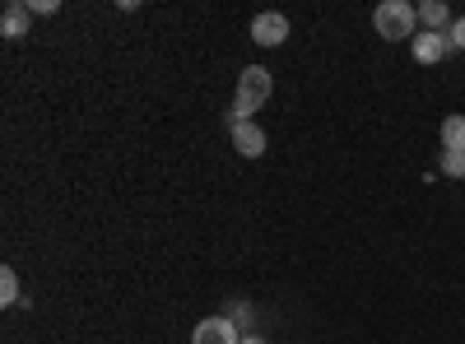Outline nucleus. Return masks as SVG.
Listing matches in <instances>:
<instances>
[{
	"instance_id": "f257e3e1",
	"label": "nucleus",
	"mask_w": 465,
	"mask_h": 344,
	"mask_svg": "<svg viewBox=\"0 0 465 344\" xmlns=\"http://www.w3.org/2000/svg\"><path fill=\"white\" fill-rule=\"evenodd\" d=\"M275 93V80H270V70L265 65H247L238 74V103H232L228 112V126H238V122H252V112Z\"/></svg>"
},
{
	"instance_id": "f03ea898",
	"label": "nucleus",
	"mask_w": 465,
	"mask_h": 344,
	"mask_svg": "<svg viewBox=\"0 0 465 344\" xmlns=\"http://www.w3.org/2000/svg\"><path fill=\"white\" fill-rule=\"evenodd\" d=\"M372 28L381 37H391V43H401V37H410V43H414L419 5H410V0H381V5L372 10Z\"/></svg>"
},
{
	"instance_id": "7ed1b4c3",
	"label": "nucleus",
	"mask_w": 465,
	"mask_h": 344,
	"mask_svg": "<svg viewBox=\"0 0 465 344\" xmlns=\"http://www.w3.org/2000/svg\"><path fill=\"white\" fill-rule=\"evenodd\" d=\"M289 37V15H280V10H261L256 19H252V43H261V47H280Z\"/></svg>"
},
{
	"instance_id": "20e7f679",
	"label": "nucleus",
	"mask_w": 465,
	"mask_h": 344,
	"mask_svg": "<svg viewBox=\"0 0 465 344\" xmlns=\"http://www.w3.org/2000/svg\"><path fill=\"white\" fill-rule=\"evenodd\" d=\"M451 52H456V47H451L447 33H429V28L414 33V61H419V65H438V61H447Z\"/></svg>"
},
{
	"instance_id": "39448f33",
	"label": "nucleus",
	"mask_w": 465,
	"mask_h": 344,
	"mask_svg": "<svg viewBox=\"0 0 465 344\" xmlns=\"http://www.w3.org/2000/svg\"><path fill=\"white\" fill-rule=\"evenodd\" d=\"M191 344H242V330L232 326L228 317H205L196 326V339H191Z\"/></svg>"
},
{
	"instance_id": "423d86ee",
	"label": "nucleus",
	"mask_w": 465,
	"mask_h": 344,
	"mask_svg": "<svg viewBox=\"0 0 465 344\" xmlns=\"http://www.w3.org/2000/svg\"><path fill=\"white\" fill-rule=\"evenodd\" d=\"M232 149H238L242 159H261L265 154V131L256 122H238L232 126Z\"/></svg>"
},
{
	"instance_id": "0eeeda50",
	"label": "nucleus",
	"mask_w": 465,
	"mask_h": 344,
	"mask_svg": "<svg viewBox=\"0 0 465 344\" xmlns=\"http://www.w3.org/2000/svg\"><path fill=\"white\" fill-rule=\"evenodd\" d=\"M419 24L423 28H429V33H451V5H447V0H423V5H419Z\"/></svg>"
},
{
	"instance_id": "6e6552de",
	"label": "nucleus",
	"mask_w": 465,
	"mask_h": 344,
	"mask_svg": "<svg viewBox=\"0 0 465 344\" xmlns=\"http://www.w3.org/2000/svg\"><path fill=\"white\" fill-rule=\"evenodd\" d=\"M28 24H33L28 5H5V15H0V33L5 37H28Z\"/></svg>"
},
{
	"instance_id": "1a4fd4ad",
	"label": "nucleus",
	"mask_w": 465,
	"mask_h": 344,
	"mask_svg": "<svg viewBox=\"0 0 465 344\" xmlns=\"http://www.w3.org/2000/svg\"><path fill=\"white\" fill-rule=\"evenodd\" d=\"M442 149H451V154H465V117H447V122H442Z\"/></svg>"
},
{
	"instance_id": "9d476101",
	"label": "nucleus",
	"mask_w": 465,
	"mask_h": 344,
	"mask_svg": "<svg viewBox=\"0 0 465 344\" xmlns=\"http://www.w3.org/2000/svg\"><path fill=\"white\" fill-rule=\"evenodd\" d=\"M0 302H5V308H15V302H24V289H19V275L10 270H0Z\"/></svg>"
},
{
	"instance_id": "9b49d317",
	"label": "nucleus",
	"mask_w": 465,
	"mask_h": 344,
	"mask_svg": "<svg viewBox=\"0 0 465 344\" xmlns=\"http://www.w3.org/2000/svg\"><path fill=\"white\" fill-rule=\"evenodd\" d=\"M442 172H447V177H465V154H451V149H442Z\"/></svg>"
},
{
	"instance_id": "f8f14e48",
	"label": "nucleus",
	"mask_w": 465,
	"mask_h": 344,
	"mask_svg": "<svg viewBox=\"0 0 465 344\" xmlns=\"http://www.w3.org/2000/svg\"><path fill=\"white\" fill-rule=\"evenodd\" d=\"M24 5H28V15H56L61 10L56 0H24Z\"/></svg>"
},
{
	"instance_id": "ddd939ff",
	"label": "nucleus",
	"mask_w": 465,
	"mask_h": 344,
	"mask_svg": "<svg viewBox=\"0 0 465 344\" xmlns=\"http://www.w3.org/2000/svg\"><path fill=\"white\" fill-rule=\"evenodd\" d=\"M447 37H451V47H460V52H465V15L451 24V33H447Z\"/></svg>"
},
{
	"instance_id": "4468645a",
	"label": "nucleus",
	"mask_w": 465,
	"mask_h": 344,
	"mask_svg": "<svg viewBox=\"0 0 465 344\" xmlns=\"http://www.w3.org/2000/svg\"><path fill=\"white\" fill-rule=\"evenodd\" d=\"M242 344H270L265 335H242Z\"/></svg>"
}]
</instances>
